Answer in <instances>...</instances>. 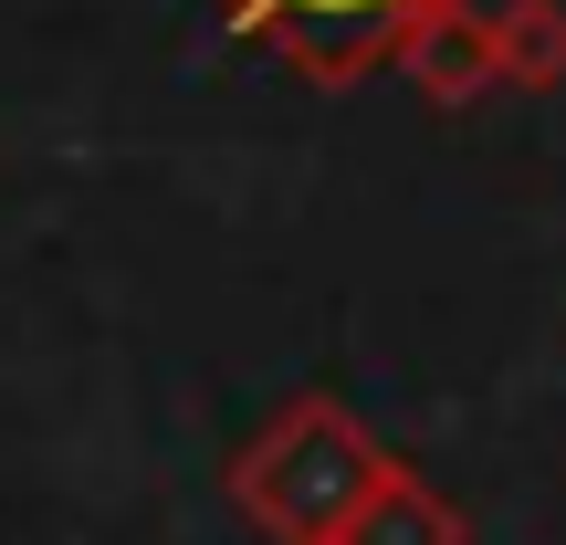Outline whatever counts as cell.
I'll return each instance as SVG.
<instances>
[{
    "label": "cell",
    "instance_id": "1",
    "mask_svg": "<svg viewBox=\"0 0 566 545\" xmlns=\"http://www.w3.org/2000/svg\"><path fill=\"white\" fill-rule=\"evenodd\" d=\"M388 462H399V451H378V430L346 399L304 388V399H283L273 420L231 451V504L273 545H346V525L367 514V493H378Z\"/></svg>",
    "mask_w": 566,
    "mask_h": 545
},
{
    "label": "cell",
    "instance_id": "2",
    "mask_svg": "<svg viewBox=\"0 0 566 545\" xmlns=\"http://www.w3.org/2000/svg\"><path fill=\"white\" fill-rule=\"evenodd\" d=\"M210 11H221L252 53H273L283 74L336 95V84L399 63L409 32H430L441 11H472V0H210Z\"/></svg>",
    "mask_w": 566,
    "mask_h": 545
},
{
    "label": "cell",
    "instance_id": "3",
    "mask_svg": "<svg viewBox=\"0 0 566 545\" xmlns=\"http://www.w3.org/2000/svg\"><path fill=\"white\" fill-rule=\"evenodd\" d=\"M346 545H472V514L451 504L430 472L388 462V472H378V493H367V514L346 525Z\"/></svg>",
    "mask_w": 566,
    "mask_h": 545
},
{
    "label": "cell",
    "instance_id": "4",
    "mask_svg": "<svg viewBox=\"0 0 566 545\" xmlns=\"http://www.w3.org/2000/svg\"><path fill=\"white\" fill-rule=\"evenodd\" d=\"M409 84H420V105H472V95H493V32H483V11H441L430 32H409Z\"/></svg>",
    "mask_w": 566,
    "mask_h": 545
},
{
    "label": "cell",
    "instance_id": "5",
    "mask_svg": "<svg viewBox=\"0 0 566 545\" xmlns=\"http://www.w3.org/2000/svg\"><path fill=\"white\" fill-rule=\"evenodd\" d=\"M483 32H493V84H514V95L566 84V0H493Z\"/></svg>",
    "mask_w": 566,
    "mask_h": 545
}]
</instances>
